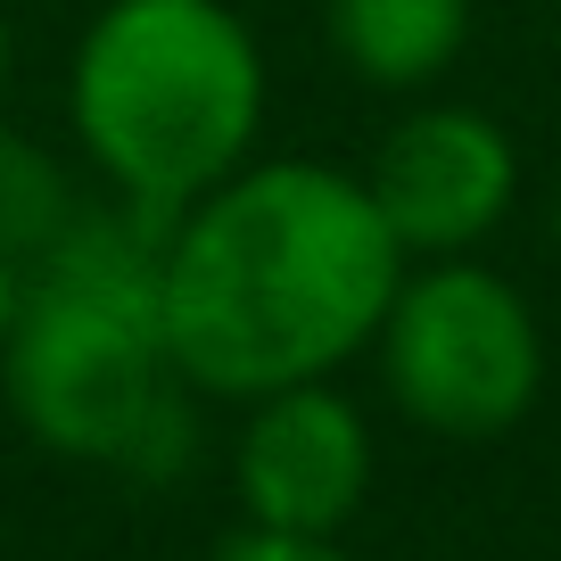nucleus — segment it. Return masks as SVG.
<instances>
[{"mask_svg":"<svg viewBox=\"0 0 561 561\" xmlns=\"http://www.w3.org/2000/svg\"><path fill=\"white\" fill-rule=\"evenodd\" d=\"M404 280V248L339 165H231L174 215L158 314L174 371L207 397H273L371 347Z\"/></svg>","mask_w":561,"mask_h":561,"instance_id":"nucleus-1","label":"nucleus"},{"mask_svg":"<svg viewBox=\"0 0 561 561\" xmlns=\"http://www.w3.org/2000/svg\"><path fill=\"white\" fill-rule=\"evenodd\" d=\"M165 215H75L18 273V314L0 339V388L50 455L165 471L191 446L182 371L158 314Z\"/></svg>","mask_w":561,"mask_h":561,"instance_id":"nucleus-2","label":"nucleus"},{"mask_svg":"<svg viewBox=\"0 0 561 561\" xmlns=\"http://www.w3.org/2000/svg\"><path fill=\"white\" fill-rule=\"evenodd\" d=\"M264 107V58L224 0H107L75 50V133L91 165L174 224L240 165Z\"/></svg>","mask_w":561,"mask_h":561,"instance_id":"nucleus-3","label":"nucleus"},{"mask_svg":"<svg viewBox=\"0 0 561 561\" xmlns=\"http://www.w3.org/2000/svg\"><path fill=\"white\" fill-rule=\"evenodd\" d=\"M371 339H380L388 397L438 438H504L545 380L537 314L512 280L479 264H430L397 280Z\"/></svg>","mask_w":561,"mask_h":561,"instance_id":"nucleus-4","label":"nucleus"},{"mask_svg":"<svg viewBox=\"0 0 561 561\" xmlns=\"http://www.w3.org/2000/svg\"><path fill=\"white\" fill-rule=\"evenodd\" d=\"M240 430V504L256 528H280V537H339L355 520L371 488V430L339 388L298 380V388H273V397H248Z\"/></svg>","mask_w":561,"mask_h":561,"instance_id":"nucleus-5","label":"nucleus"},{"mask_svg":"<svg viewBox=\"0 0 561 561\" xmlns=\"http://www.w3.org/2000/svg\"><path fill=\"white\" fill-rule=\"evenodd\" d=\"M512 140L495 133L479 107H421L371 158V207H380L388 240L404 256H462L471 240H488L512 207Z\"/></svg>","mask_w":561,"mask_h":561,"instance_id":"nucleus-6","label":"nucleus"},{"mask_svg":"<svg viewBox=\"0 0 561 561\" xmlns=\"http://www.w3.org/2000/svg\"><path fill=\"white\" fill-rule=\"evenodd\" d=\"M471 0H331V42L364 83L413 91L455 67Z\"/></svg>","mask_w":561,"mask_h":561,"instance_id":"nucleus-7","label":"nucleus"},{"mask_svg":"<svg viewBox=\"0 0 561 561\" xmlns=\"http://www.w3.org/2000/svg\"><path fill=\"white\" fill-rule=\"evenodd\" d=\"M75 224L67 191H58V165L18 149V140H0V256H42L58 231Z\"/></svg>","mask_w":561,"mask_h":561,"instance_id":"nucleus-8","label":"nucleus"},{"mask_svg":"<svg viewBox=\"0 0 561 561\" xmlns=\"http://www.w3.org/2000/svg\"><path fill=\"white\" fill-rule=\"evenodd\" d=\"M207 561H355V553H339L331 537H280V528H248V537L215 545Z\"/></svg>","mask_w":561,"mask_h":561,"instance_id":"nucleus-9","label":"nucleus"},{"mask_svg":"<svg viewBox=\"0 0 561 561\" xmlns=\"http://www.w3.org/2000/svg\"><path fill=\"white\" fill-rule=\"evenodd\" d=\"M9 314H18V264L0 256V339H9Z\"/></svg>","mask_w":561,"mask_h":561,"instance_id":"nucleus-10","label":"nucleus"},{"mask_svg":"<svg viewBox=\"0 0 561 561\" xmlns=\"http://www.w3.org/2000/svg\"><path fill=\"white\" fill-rule=\"evenodd\" d=\"M0 83H9V9H0Z\"/></svg>","mask_w":561,"mask_h":561,"instance_id":"nucleus-11","label":"nucleus"}]
</instances>
